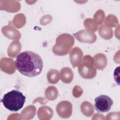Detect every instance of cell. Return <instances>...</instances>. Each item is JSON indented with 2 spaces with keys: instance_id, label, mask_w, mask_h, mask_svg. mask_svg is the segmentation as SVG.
Returning <instances> with one entry per match:
<instances>
[{
  "instance_id": "3957f363",
  "label": "cell",
  "mask_w": 120,
  "mask_h": 120,
  "mask_svg": "<svg viewBox=\"0 0 120 120\" xmlns=\"http://www.w3.org/2000/svg\"><path fill=\"white\" fill-rule=\"evenodd\" d=\"M94 101L95 109L98 112L101 113L109 112L113 104L112 98L105 95H101L96 97Z\"/></svg>"
},
{
  "instance_id": "52a82bcc",
  "label": "cell",
  "mask_w": 120,
  "mask_h": 120,
  "mask_svg": "<svg viewBox=\"0 0 120 120\" xmlns=\"http://www.w3.org/2000/svg\"><path fill=\"white\" fill-rule=\"evenodd\" d=\"M61 80L66 83H70L73 80V74L72 70L68 68H64L61 69L60 72Z\"/></svg>"
},
{
  "instance_id": "7a4b0ae2",
  "label": "cell",
  "mask_w": 120,
  "mask_h": 120,
  "mask_svg": "<svg viewBox=\"0 0 120 120\" xmlns=\"http://www.w3.org/2000/svg\"><path fill=\"white\" fill-rule=\"evenodd\" d=\"M26 97L22 92L17 90H12L5 94L1 102L6 108L12 112H17L22 108Z\"/></svg>"
},
{
  "instance_id": "8992f818",
  "label": "cell",
  "mask_w": 120,
  "mask_h": 120,
  "mask_svg": "<svg viewBox=\"0 0 120 120\" xmlns=\"http://www.w3.org/2000/svg\"><path fill=\"white\" fill-rule=\"evenodd\" d=\"M83 53L80 48L75 47L70 52V60L74 68L79 65L82 60Z\"/></svg>"
},
{
  "instance_id": "6da1fadb",
  "label": "cell",
  "mask_w": 120,
  "mask_h": 120,
  "mask_svg": "<svg viewBox=\"0 0 120 120\" xmlns=\"http://www.w3.org/2000/svg\"><path fill=\"white\" fill-rule=\"evenodd\" d=\"M16 69L22 75L33 77L42 72L43 62L41 57L35 52L26 51L17 55L15 61Z\"/></svg>"
},
{
  "instance_id": "277c9868",
  "label": "cell",
  "mask_w": 120,
  "mask_h": 120,
  "mask_svg": "<svg viewBox=\"0 0 120 120\" xmlns=\"http://www.w3.org/2000/svg\"><path fill=\"white\" fill-rule=\"evenodd\" d=\"M92 63L89 65L84 62H81L78 68V73L80 75L85 79H92L94 78L97 74V70Z\"/></svg>"
},
{
  "instance_id": "5b68a950",
  "label": "cell",
  "mask_w": 120,
  "mask_h": 120,
  "mask_svg": "<svg viewBox=\"0 0 120 120\" xmlns=\"http://www.w3.org/2000/svg\"><path fill=\"white\" fill-rule=\"evenodd\" d=\"M72 104L69 101H63L57 105L56 111L60 117L67 118L72 114Z\"/></svg>"
}]
</instances>
